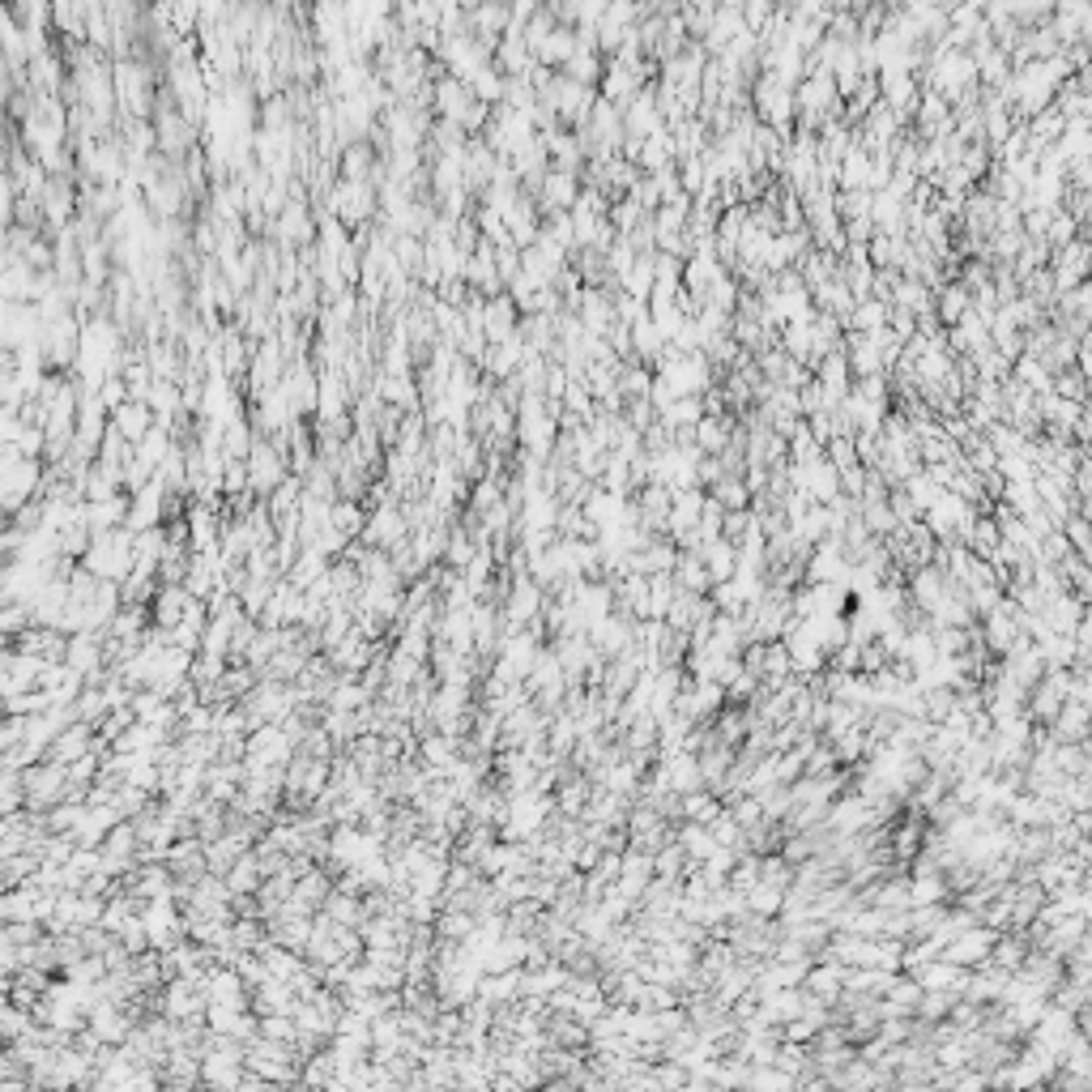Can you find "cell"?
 Returning <instances> with one entry per match:
<instances>
[{
	"label": "cell",
	"mask_w": 1092,
	"mask_h": 1092,
	"mask_svg": "<svg viewBox=\"0 0 1092 1092\" xmlns=\"http://www.w3.org/2000/svg\"><path fill=\"white\" fill-rule=\"evenodd\" d=\"M883 325H888V307L875 303V299H863V303H853L845 333H875V329H883Z\"/></svg>",
	"instance_id": "52a82bcc"
},
{
	"label": "cell",
	"mask_w": 1092,
	"mask_h": 1092,
	"mask_svg": "<svg viewBox=\"0 0 1092 1092\" xmlns=\"http://www.w3.org/2000/svg\"><path fill=\"white\" fill-rule=\"evenodd\" d=\"M705 307L721 311V317H734V307H739V282L730 274H721L709 291H705Z\"/></svg>",
	"instance_id": "ba28073f"
},
{
	"label": "cell",
	"mask_w": 1092,
	"mask_h": 1092,
	"mask_svg": "<svg viewBox=\"0 0 1092 1092\" xmlns=\"http://www.w3.org/2000/svg\"><path fill=\"white\" fill-rule=\"evenodd\" d=\"M900 491H905V496H909V504L918 508V516H922V512H926V508H930L934 500H939V487H934V482H930V478H926L922 470H918V474H909V478L900 482Z\"/></svg>",
	"instance_id": "30bf717a"
},
{
	"label": "cell",
	"mask_w": 1092,
	"mask_h": 1092,
	"mask_svg": "<svg viewBox=\"0 0 1092 1092\" xmlns=\"http://www.w3.org/2000/svg\"><path fill=\"white\" fill-rule=\"evenodd\" d=\"M98 406L108 410V414H116L124 402H128V384H124V376H102V384H98Z\"/></svg>",
	"instance_id": "8fae6325"
},
{
	"label": "cell",
	"mask_w": 1092,
	"mask_h": 1092,
	"mask_svg": "<svg viewBox=\"0 0 1092 1092\" xmlns=\"http://www.w3.org/2000/svg\"><path fill=\"white\" fill-rule=\"evenodd\" d=\"M108 423L124 435V445H141V439L150 435V427H154V410L145 406V402H124L116 414H108Z\"/></svg>",
	"instance_id": "277c9868"
},
{
	"label": "cell",
	"mask_w": 1092,
	"mask_h": 1092,
	"mask_svg": "<svg viewBox=\"0 0 1092 1092\" xmlns=\"http://www.w3.org/2000/svg\"><path fill=\"white\" fill-rule=\"evenodd\" d=\"M930 311H934V321H939V329H956L973 311V295L952 278V282H943L939 291H934V307Z\"/></svg>",
	"instance_id": "7a4b0ae2"
},
{
	"label": "cell",
	"mask_w": 1092,
	"mask_h": 1092,
	"mask_svg": "<svg viewBox=\"0 0 1092 1092\" xmlns=\"http://www.w3.org/2000/svg\"><path fill=\"white\" fill-rule=\"evenodd\" d=\"M329 526H333L337 534H342L346 542H359L363 526H368V512H363L359 500H333V508H329Z\"/></svg>",
	"instance_id": "8992f818"
},
{
	"label": "cell",
	"mask_w": 1092,
	"mask_h": 1092,
	"mask_svg": "<svg viewBox=\"0 0 1092 1092\" xmlns=\"http://www.w3.org/2000/svg\"><path fill=\"white\" fill-rule=\"evenodd\" d=\"M705 496H713L725 512H743V508H751V491L743 487V478H721L713 491H705Z\"/></svg>",
	"instance_id": "9c48e42d"
},
{
	"label": "cell",
	"mask_w": 1092,
	"mask_h": 1092,
	"mask_svg": "<svg viewBox=\"0 0 1092 1092\" xmlns=\"http://www.w3.org/2000/svg\"><path fill=\"white\" fill-rule=\"evenodd\" d=\"M700 559H705L713 585H721V581H730V577H734V542H730V538L705 542V546H700Z\"/></svg>",
	"instance_id": "5b68a950"
},
{
	"label": "cell",
	"mask_w": 1092,
	"mask_h": 1092,
	"mask_svg": "<svg viewBox=\"0 0 1092 1092\" xmlns=\"http://www.w3.org/2000/svg\"><path fill=\"white\" fill-rule=\"evenodd\" d=\"M431 98H435V112H439V120H461L465 116V108H470L474 102V94H470V86L465 82H457L453 73H445V77H435L431 82Z\"/></svg>",
	"instance_id": "3957f363"
},
{
	"label": "cell",
	"mask_w": 1092,
	"mask_h": 1092,
	"mask_svg": "<svg viewBox=\"0 0 1092 1092\" xmlns=\"http://www.w3.org/2000/svg\"><path fill=\"white\" fill-rule=\"evenodd\" d=\"M244 465H248V491L256 500H269L274 487L291 474V470H286V453L274 445V439H261V435H256V445H252Z\"/></svg>",
	"instance_id": "6da1fadb"
}]
</instances>
